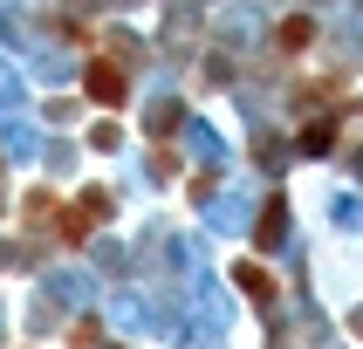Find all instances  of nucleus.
<instances>
[{
  "label": "nucleus",
  "instance_id": "1",
  "mask_svg": "<svg viewBox=\"0 0 363 349\" xmlns=\"http://www.w3.org/2000/svg\"><path fill=\"white\" fill-rule=\"evenodd\" d=\"M89 96H96L103 110H117V103H123V76L110 69V62H89Z\"/></svg>",
  "mask_w": 363,
  "mask_h": 349
},
{
  "label": "nucleus",
  "instance_id": "2",
  "mask_svg": "<svg viewBox=\"0 0 363 349\" xmlns=\"http://www.w3.org/2000/svg\"><path fill=\"white\" fill-rule=\"evenodd\" d=\"M233 281H240V287H247V294H274V281H267L261 267H240V274H233Z\"/></svg>",
  "mask_w": 363,
  "mask_h": 349
}]
</instances>
